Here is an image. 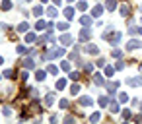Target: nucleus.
Segmentation results:
<instances>
[{"mask_svg":"<svg viewBox=\"0 0 142 124\" xmlns=\"http://www.w3.org/2000/svg\"><path fill=\"white\" fill-rule=\"evenodd\" d=\"M64 54V49H53V51H49L43 56V60H51V58H55V56H62Z\"/></svg>","mask_w":142,"mask_h":124,"instance_id":"f257e3e1","label":"nucleus"},{"mask_svg":"<svg viewBox=\"0 0 142 124\" xmlns=\"http://www.w3.org/2000/svg\"><path fill=\"white\" fill-rule=\"evenodd\" d=\"M140 47H142V43H140V41H134V39H132V41L127 45L128 51H134V49H140Z\"/></svg>","mask_w":142,"mask_h":124,"instance_id":"f03ea898","label":"nucleus"},{"mask_svg":"<svg viewBox=\"0 0 142 124\" xmlns=\"http://www.w3.org/2000/svg\"><path fill=\"white\" fill-rule=\"evenodd\" d=\"M18 31H20V33H27V31H29V23L27 22L20 23V25H18Z\"/></svg>","mask_w":142,"mask_h":124,"instance_id":"7ed1b4c3","label":"nucleus"},{"mask_svg":"<svg viewBox=\"0 0 142 124\" xmlns=\"http://www.w3.org/2000/svg\"><path fill=\"white\" fill-rule=\"evenodd\" d=\"M91 97H80V105H84V107H91Z\"/></svg>","mask_w":142,"mask_h":124,"instance_id":"20e7f679","label":"nucleus"},{"mask_svg":"<svg viewBox=\"0 0 142 124\" xmlns=\"http://www.w3.org/2000/svg\"><path fill=\"white\" fill-rule=\"evenodd\" d=\"M128 85H142V76H138V78H130V80H128Z\"/></svg>","mask_w":142,"mask_h":124,"instance_id":"39448f33","label":"nucleus"},{"mask_svg":"<svg viewBox=\"0 0 142 124\" xmlns=\"http://www.w3.org/2000/svg\"><path fill=\"white\" fill-rule=\"evenodd\" d=\"M90 35H91L90 29H82V31H80V39H82V41H88V39H90Z\"/></svg>","mask_w":142,"mask_h":124,"instance_id":"423d86ee","label":"nucleus"},{"mask_svg":"<svg viewBox=\"0 0 142 124\" xmlns=\"http://www.w3.org/2000/svg\"><path fill=\"white\" fill-rule=\"evenodd\" d=\"M23 66H25L27 70H33V68H35V62H33L31 58H25V60H23Z\"/></svg>","mask_w":142,"mask_h":124,"instance_id":"0eeeda50","label":"nucleus"},{"mask_svg":"<svg viewBox=\"0 0 142 124\" xmlns=\"http://www.w3.org/2000/svg\"><path fill=\"white\" fill-rule=\"evenodd\" d=\"M119 12H121V16H128V12H130V8H128V4H121Z\"/></svg>","mask_w":142,"mask_h":124,"instance_id":"6e6552de","label":"nucleus"},{"mask_svg":"<svg viewBox=\"0 0 142 124\" xmlns=\"http://www.w3.org/2000/svg\"><path fill=\"white\" fill-rule=\"evenodd\" d=\"M86 52H90V54H97L99 49H97L96 45H88V47H86Z\"/></svg>","mask_w":142,"mask_h":124,"instance_id":"1a4fd4ad","label":"nucleus"},{"mask_svg":"<svg viewBox=\"0 0 142 124\" xmlns=\"http://www.w3.org/2000/svg\"><path fill=\"white\" fill-rule=\"evenodd\" d=\"M64 16H66V20H74V8H66Z\"/></svg>","mask_w":142,"mask_h":124,"instance_id":"9d476101","label":"nucleus"},{"mask_svg":"<svg viewBox=\"0 0 142 124\" xmlns=\"http://www.w3.org/2000/svg\"><path fill=\"white\" fill-rule=\"evenodd\" d=\"M72 43V37L70 35H62L60 37V45H70Z\"/></svg>","mask_w":142,"mask_h":124,"instance_id":"9b49d317","label":"nucleus"},{"mask_svg":"<svg viewBox=\"0 0 142 124\" xmlns=\"http://www.w3.org/2000/svg\"><path fill=\"white\" fill-rule=\"evenodd\" d=\"M115 6H117V2H115V0H107V2H105V8H107L109 12H111V10H115Z\"/></svg>","mask_w":142,"mask_h":124,"instance_id":"f8f14e48","label":"nucleus"},{"mask_svg":"<svg viewBox=\"0 0 142 124\" xmlns=\"http://www.w3.org/2000/svg\"><path fill=\"white\" fill-rule=\"evenodd\" d=\"M101 12H103V6H96L93 10H91V16H96V18H97V16H101Z\"/></svg>","mask_w":142,"mask_h":124,"instance_id":"ddd939ff","label":"nucleus"},{"mask_svg":"<svg viewBox=\"0 0 142 124\" xmlns=\"http://www.w3.org/2000/svg\"><path fill=\"white\" fill-rule=\"evenodd\" d=\"M35 78H37L39 81H43L47 78V72H43V70H37V74H35Z\"/></svg>","mask_w":142,"mask_h":124,"instance_id":"4468645a","label":"nucleus"},{"mask_svg":"<svg viewBox=\"0 0 142 124\" xmlns=\"http://www.w3.org/2000/svg\"><path fill=\"white\" fill-rule=\"evenodd\" d=\"M117 85H119L117 81H113V83H107V91H109V93H113V91L117 89Z\"/></svg>","mask_w":142,"mask_h":124,"instance_id":"2eb2a0df","label":"nucleus"},{"mask_svg":"<svg viewBox=\"0 0 142 124\" xmlns=\"http://www.w3.org/2000/svg\"><path fill=\"white\" fill-rule=\"evenodd\" d=\"M53 101H55V97H53V95H47V97H45V105H47V107H51Z\"/></svg>","mask_w":142,"mask_h":124,"instance_id":"dca6fc26","label":"nucleus"},{"mask_svg":"<svg viewBox=\"0 0 142 124\" xmlns=\"http://www.w3.org/2000/svg\"><path fill=\"white\" fill-rule=\"evenodd\" d=\"M10 8H12V2H10V0H4V2H2V10H10Z\"/></svg>","mask_w":142,"mask_h":124,"instance_id":"f3484780","label":"nucleus"},{"mask_svg":"<svg viewBox=\"0 0 142 124\" xmlns=\"http://www.w3.org/2000/svg\"><path fill=\"white\" fill-rule=\"evenodd\" d=\"M35 39H37V37L33 35V33H27V35H25V41H27V43H33Z\"/></svg>","mask_w":142,"mask_h":124,"instance_id":"a211bd4d","label":"nucleus"},{"mask_svg":"<svg viewBox=\"0 0 142 124\" xmlns=\"http://www.w3.org/2000/svg\"><path fill=\"white\" fill-rule=\"evenodd\" d=\"M93 81H96L97 85H101V83H103V78H101L99 74H96V76H93Z\"/></svg>","mask_w":142,"mask_h":124,"instance_id":"6ab92c4d","label":"nucleus"},{"mask_svg":"<svg viewBox=\"0 0 142 124\" xmlns=\"http://www.w3.org/2000/svg\"><path fill=\"white\" fill-rule=\"evenodd\" d=\"M109 110H111V112H117V110H119V105H117V103L113 101L111 105H109Z\"/></svg>","mask_w":142,"mask_h":124,"instance_id":"aec40b11","label":"nucleus"},{"mask_svg":"<svg viewBox=\"0 0 142 124\" xmlns=\"http://www.w3.org/2000/svg\"><path fill=\"white\" fill-rule=\"evenodd\" d=\"M33 14L41 16V14H43V6H35V8H33Z\"/></svg>","mask_w":142,"mask_h":124,"instance_id":"412c9836","label":"nucleus"},{"mask_svg":"<svg viewBox=\"0 0 142 124\" xmlns=\"http://www.w3.org/2000/svg\"><path fill=\"white\" fill-rule=\"evenodd\" d=\"M107 103H109V99H107V97H99V107H105Z\"/></svg>","mask_w":142,"mask_h":124,"instance_id":"4be33fe9","label":"nucleus"},{"mask_svg":"<svg viewBox=\"0 0 142 124\" xmlns=\"http://www.w3.org/2000/svg\"><path fill=\"white\" fill-rule=\"evenodd\" d=\"M82 23H84V25H91V18L84 16V18H82Z\"/></svg>","mask_w":142,"mask_h":124,"instance_id":"5701e85b","label":"nucleus"},{"mask_svg":"<svg viewBox=\"0 0 142 124\" xmlns=\"http://www.w3.org/2000/svg\"><path fill=\"white\" fill-rule=\"evenodd\" d=\"M64 85H66V81H64V80H59V81H57V89H64Z\"/></svg>","mask_w":142,"mask_h":124,"instance_id":"b1692460","label":"nucleus"},{"mask_svg":"<svg viewBox=\"0 0 142 124\" xmlns=\"http://www.w3.org/2000/svg\"><path fill=\"white\" fill-rule=\"evenodd\" d=\"M4 78H10V80H12V78H14V72H12V70H4Z\"/></svg>","mask_w":142,"mask_h":124,"instance_id":"393cba45","label":"nucleus"},{"mask_svg":"<svg viewBox=\"0 0 142 124\" xmlns=\"http://www.w3.org/2000/svg\"><path fill=\"white\" fill-rule=\"evenodd\" d=\"M78 78H80V74H78V72H70V80H72V81H76Z\"/></svg>","mask_w":142,"mask_h":124,"instance_id":"a878e982","label":"nucleus"},{"mask_svg":"<svg viewBox=\"0 0 142 124\" xmlns=\"http://www.w3.org/2000/svg\"><path fill=\"white\" fill-rule=\"evenodd\" d=\"M90 120L91 122H97V120H99V112H93V114L90 116Z\"/></svg>","mask_w":142,"mask_h":124,"instance_id":"bb28decb","label":"nucleus"},{"mask_svg":"<svg viewBox=\"0 0 142 124\" xmlns=\"http://www.w3.org/2000/svg\"><path fill=\"white\" fill-rule=\"evenodd\" d=\"M35 27H37V29H45L47 23H45V22H37V25H35Z\"/></svg>","mask_w":142,"mask_h":124,"instance_id":"cd10ccee","label":"nucleus"},{"mask_svg":"<svg viewBox=\"0 0 142 124\" xmlns=\"http://www.w3.org/2000/svg\"><path fill=\"white\" fill-rule=\"evenodd\" d=\"M123 68H125V62H117V64H115V70H123Z\"/></svg>","mask_w":142,"mask_h":124,"instance_id":"c85d7f7f","label":"nucleus"},{"mask_svg":"<svg viewBox=\"0 0 142 124\" xmlns=\"http://www.w3.org/2000/svg\"><path fill=\"white\" fill-rule=\"evenodd\" d=\"M70 91H72V93H78V91H80V85H78V83H74V85L70 87Z\"/></svg>","mask_w":142,"mask_h":124,"instance_id":"c756f323","label":"nucleus"},{"mask_svg":"<svg viewBox=\"0 0 142 124\" xmlns=\"http://www.w3.org/2000/svg\"><path fill=\"white\" fill-rule=\"evenodd\" d=\"M119 101H121V103H127V101H128V97H127L125 93H121V95H119Z\"/></svg>","mask_w":142,"mask_h":124,"instance_id":"7c9ffc66","label":"nucleus"},{"mask_svg":"<svg viewBox=\"0 0 142 124\" xmlns=\"http://www.w3.org/2000/svg\"><path fill=\"white\" fill-rule=\"evenodd\" d=\"M47 12H49V16H53V18H55V16H57V8H49Z\"/></svg>","mask_w":142,"mask_h":124,"instance_id":"2f4dec72","label":"nucleus"},{"mask_svg":"<svg viewBox=\"0 0 142 124\" xmlns=\"http://www.w3.org/2000/svg\"><path fill=\"white\" fill-rule=\"evenodd\" d=\"M49 72L51 74H59V68H57V66H49Z\"/></svg>","mask_w":142,"mask_h":124,"instance_id":"473e14b6","label":"nucleus"},{"mask_svg":"<svg viewBox=\"0 0 142 124\" xmlns=\"http://www.w3.org/2000/svg\"><path fill=\"white\" fill-rule=\"evenodd\" d=\"M113 70H115V68H111V66H107V68H105V74H107V76H113Z\"/></svg>","mask_w":142,"mask_h":124,"instance_id":"72a5a7b5","label":"nucleus"},{"mask_svg":"<svg viewBox=\"0 0 142 124\" xmlns=\"http://www.w3.org/2000/svg\"><path fill=\"white\" fill-rule=\"evenodd\" d=\"M123 118H130V110H128V109L123 110Z\"/></svg>","mask_w":142,"mask_h":124,"instance_id":"f704fd0d","label":"nucleus"},{"mask_svg":"<svg viewBox=\"0 0 142 124\" xmlns=\"http://www.w3.org/2000/svg\"><path fill=\"white\" fill-rule=\"evenodd\" d=\"M60 107H62V109H66V107H68V101H66V99H62V101H60Z\"/></svg>","mask_w":142,"mask_h":124,"instance_id":"c9c22d12","label":"nucleus"},{"mask_svg":"<svg viewBox=\"0 0 142 124\" xmlns=\"http://www.w3.org/2000/svg\"><path fill=\"white\" fill-rule=\"evenodd\" d=\"M86 6H88L86 2H78V8H80V10H86Z\"/></svg>","mask_w":142,"mask_h":124,"instance_id":"e433bc0d","label":"nucleus"},{"mask_svg":"<svg viewBox=\"0 0 142 124\" xmlns=\"http://www.w3.org/2000/svg\"><path fill=\"white\" fill-rule=\"evenodd\" d=\"M4 114H6V116H10V114H12V109H10V107H6V109H4Z\"/></svg>","mask_w":142,"mask_h":124,"instance_id":"4c0bfd02","label":"nucleus"},{"mask_svg":"<svg viewBox=\"0 0 142 124\" xmlns=\"http://www.w3.org/2000/svg\"><path fill=\"white\" fill-rule=\"evenodd\" d=\"M62 70H70V64H68V62H62Z\"/></svg>","mask_w":142,"mask_h":124,"instance_id":"58836bf2","label":"nucleus"},{"mask_svg":"<svg viewBox=\"0 0 142 124\" xmlns=\"http://www.w3.org/2000/svg\"><path fill=\"white\" fill-rule=\"evenodd\" d=\"M18 52H22V54H23V52H27V49H25V47H18Z\"/></svg>","mask_w":142,"mask_h":124,"instance_id":"ea45409f","label":"nucleus"},{"mask_svg":"<svg viewBox=\"0 0 142 124\" xmlns=\"http://www.w3.org/2000/svg\"><path fill=\"white\" fill-rule=\"evenodd\" d=\"M53 2H55V4H57V6H60V0H53Z\"/></svg>","mask_w":142,"mask_h":124,"instance_id":"a19ab883","label":"nucleus"},{"mask_svg":"<svg viewBox=\"0 0 142 124\" xmlns=\"http://www.w3.org/2000/svg\"><path fill=\"white\" fill-rule=\"evenodd\" d=\"M136 31H138V33H140V35H142V27H138V29H136Z\"/></svg>","mask_w":142,"mask_h":124,"instance_id":"79ce46f5","label":"nucleus"},{"mask_svg":"<svg viewBox=\"0 0 142 124\" xmlns=\"http://www.w3.org/2000/svg\"><path fill=\"white\" fill-rule=\"evenodd\" d=\"M2 62H4V58H2V56H0V64H2Z\"/></svg>","mask_w":142,"mask_h":124,"instance_id":"37998d69","label":"nucleus"},{"mask_svg":"<svg viewBox=\"0 0 142 124\" xmlns=\"http://www.w3.org/2000/svg\"><path fill=\"white\" fill-rule=\"evenodd\" d=\"M66 2H74V0H66Z\"/></svg>","mask_w":142,"mask_h":124,"instance_id":"c03bdc74","label":"nucleus"},{"mask_svg":"<svg viewBox=\"0 0 142 124\" xmlns=\"http://www.w3.org/2000/svg\"><path fill=\"white\" fill-rule=\"evenodd\" d=\"M43 2H47V0H43Z\"/></svg>","mask_w":142,"mask_h":124,"instance_id":"a18cd8bd","label":"nucleus"},{"mask_svg":"<svg viewBox=\"0 0 142 124\" xmlns=\"http://www.w3.org/2000/svg\"><path fill=\"white\" fill-rule=\"evenodd\" d=\"M27 2H29V0H27Z\"/></svg>","mask_w":142,"mask_h":124,"instance_id":"49530a36","label":"nucleus"}]
</instances>
